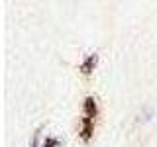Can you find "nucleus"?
Masks as SVG:
<instances>
[{
	"mask_svg": "<svg viewBox=\"0 0 157 147\" xmlns=\"http://www.w3.org/2000/svg\"><path fill=\"white\" fill-rule=\"evenodd\" d=\"M94 116H96V102H94V98H86L85 100V118L94 120Z\"/></svg>",
	"mask_w": 157,
	"mask_h": 147,
	"instance_id": "f03ea898",
	"label": "nucleus"
},
{
	"mask_svg": "<svg viewBox=\"0 0 157 147\" xmlns=\"http://www.w3.org/2000/svg\"><path fill=\"white\" fill-rule=\"evenodd\" d=\"M96 61H98V55L94 53V55H88L85 59V63L81 65V71L85 73V75H88V73H92V69L96 67Z\"/></svg>",
	"mask_w": 157,
	"mask_h": 147,
	"instance_id": "f257e3e1",
	"label": "nucleus"
},
{
	"mask_svg": "<svg viewBox=\"0 0 157 147\" xmlns=\"http://www.w3.org/2000/svg\"><path fill=\"white\" fill-rule=\"evenodd\" d=\"M90 131H92V120H88V118H82V139H88L90 137Z\"/></svg>",
	"mask_w": 157,
	"mask_h": 147,
	"instance_id": "7ed1b4c3",
	"label": "nucleus"
}]
</instances>
